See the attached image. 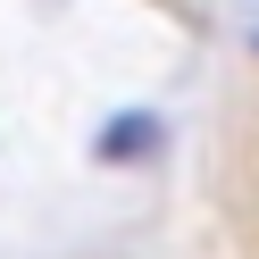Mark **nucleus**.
Listing matches in <instances>:
<instances>
[{
    "label": "nucleus",
    "mask_w": 259,
    "mask_h": 259,
    "mask_svg": "<svg viewBox=\"0 0 259 259\" xmlns=\"http://www.w3.org/2000/svg\"><path fill=\"white\" fill-rule=\"evenodd\" d=\"M101 151H109V159H134V151H151V117H117Z\"/></svg>",
    "instance_id": "nucleus-1"
}]
</instances>
